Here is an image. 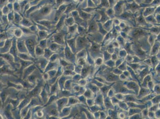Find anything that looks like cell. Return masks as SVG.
<instances>
[{"label": "cell", "instance_id": "cell-1", "mask_svg": "<svg viewBox=\"0 0 160 119\" xmlns=\"http://www.w3.org/2000/svg\"><path fill=\"white\" fill-rule=\"evenodd\" d=\"M118 2L116 3L115 6L114 7V11L115 18L118 16L121 15L123 13V5L124 2L123 0H120L118 1Z\"/></svg>", "mask_w": 160, "mask_h": 119}, {"label": "cell", "instance_id": "cell-2", "mask_svg": "<svg viewBox=\"0 0 160 119\" xmlns=\"http://www.w3.org/2000/svg\"><path fill=\"white\" fill-rule=\"evenodd\" d=\"M97 11L98 13L100 14L101 16V19L97 21L98 22L101 23L102 24H104L106 22H107L108 20H110V17L107 15L106 13V8H102L100 9L97 10Z\"/></svg>", "mask_w": 160, "mask_h": 119}, {"label": "cell", "instance_id": "cell-3", "mask_svg": "<svg viewBox=\"0 0 160 119\" xmlns=\"http://www.w3.org/2000/svg\"><path fill=\"white\" fill-rule=\"evenodd\" d=\"M125 8L126 11H130L132 12L133 13H136V12H138L139 10H140L141 7L138 5V3L135 2L133 1V2L131 3L126 4L125 5Z\"/></svg>", "mask_w": 160, "mask_h": 119}, {"label": "cell", "instance_id": "cell-4", "mask_svg": "<svg viewBox=\"0 0 160 119\" xmlns=\"http://www.w3.org/2000/svg\"><path fill=\"white\" fill-rule=\"evenodd\" d=\"M134 33H133L134 37H139L141 36V35L143 34L144 31L142 29L140 28H136L134 29V30H133Z\"/></svg>", "mask_w": 160, "mask_h": 119}, {"label": "cell", "instance_id": "cell-5", "mask_svg": "<svg viewBox=\"0 0 160 119\" xmlns=\"http://www.w3.org/2000/svg\"><path fill=\"white\" fill-rule=\"evenodd\" d=\"M28 46L29 48H30V49H32L34 47V43L32 40H29L28 43Z\"/></svg>", "mask_w": 160, "mask_h": 119}, {"label": "cell", "instance_id": "cell-6", "mask_svg": "<svg viewBox=\"0 0 160 119\" xmlns=\"http://www.w3.org/2000/svg\"><path fill=\"white\" fill-rule=\"evenodd\" d=\"M117 1H120V0H117Z\"/></svg>", "mask_w": 160, "mask_h": 119}]
</instances>
